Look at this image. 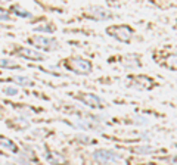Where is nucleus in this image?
Here are the masks:
<instances>
[{
    "label": "nucleus",
    "mask_w": 177,
    "mask_h": 165,
    "mask_svg": "<svg viewBox=\"0 0 177 165\" xmlns=\"http://www.w3.org/2000/svg\"><path fill=\"white\" fill-rule=\"evenodd\" d=\"M108 32H109V34H112L115 38H118V40H121V41H128V40L131 38V35H133L131 28H130V27H127V25H117V27H111V28H108Z\"/></svg>",
    "instance_id": "nucleus-1"
},
{
    "label": "nucleus",
    "mask_w": 177,
    "mask_h": 165,
    "mask_svg": "<svg viewBox=\"0 0 177 165\" xmlns=\"http://www.w3.org/2000/svg\"><path fill=\"white\" fill-rule=\"evenodd\" d=\"M68 68L78 72V74H90L92 63L89 61H84V59H73L68 62Z\"/></svg>",
    "instance_id": "nucleus-2"
},
{
    "label": "nucleus",
    "mask_w": 177,
    "mask_h": 165,
    "mask_svg": "<svg viewBox=\"0 0 177 165\" xmlns=\"http://www.w3.org/2000/svg\"><path fill=\"white\" fill-rule=\"evenodd\" d=\"M93 158L99 162H115L120 159V155L112 152V150H108V149H99L93 153Z\"/></svg>",
    "instance_id": "nucleus-3"
},
{
    "label": "nucleus",
    "mask_w": 177,
    "mask_h": 165,
    "mask_svg": "<svg viewBox=\"0 0 177 165\" xmlns=\"http://www.w3.org/2000/svg\"><path fill=\"white\" fill-rule=\"evenodd\" d=\"M80 100H83L90 108H96V109H102L103 108V100L100 97L94 96V94H80Z\"/></svg>",
    "instance_id": "nucleus-4"
},
{
    "label": "nucleus",
    "mask_w": 177,
    "mask_h": 165,
    "mask_svg": "<svg viewBox=\"0 0 177 165\" xmlns=\"http://www.w3.org/2000/svg\"><path fill=\"white\" fill-rule=\"evenodd\" d=\"M89 16L103 21V19H108V18H111V13H109L108 11L102 9V8H90V9H89Z\"/></svg>",
    "instance_id": "nucleus-5"
},
{
    "label": "nucleus",
    "mask_w": 177,
    "mask_h": 165,
    "mask_svg": "<svg viewBox=\"0 0 177 165\" xmlns=\"http://www.w3.org/2000/svg\"><path fill=\"white\" fill-rule=\"evenodd\" d=\"M34 43L39 44V46H43L47 50H52L53 47H58V43L55 40H52V38H35Z\"/></svg>",
    "instance_id": "nucleus-6"
},
{
    "label": "nucleus",
    "mask_w": 177,
    "mask_h": 165,
    "mask_svg": "<svg viewBox=\"0 0 177 165\" xmlns=\"http://www.w3.org/2000/svg\"><path fill=\"white\" fill-rule=\"evenodd\" d=\"M19 55L21 56H25V58H30V59H34V61H42L43 59V55L37 53L35 50H30V49H21L19 50Z\"/></svg>",
    "instance_id": "nucleus-7"
},
{
    "label": "nucleus",
    "mask_w": 177,
    "mask_h": 165,
    "mask_svg": "<svg viewBox=\"0 0 177 165\" xmlns=\"http://www.w3.org/2000/svg\"><path fill=\"white\" fill-rule=\"evenodd\" d=\"M167 66L171 68V69H174V71H177V55H171V56L168 58Z\"/></svg>",
    "instance_id": "nucleus-8"
},
{
    "label": "nucleus",
    "mask_w": 177,
    "mask_h": 165,
    "mask_svg": "<svg viewBox=\"0 0 177 165\" xmlns=\"http://www.w3.org/2000/svg\"><path fill=\"white\" fill-rule=\"evenodd\" d=\"M0 66H6V68H18V63L11 62L8 59H0Z\"/></svg>",
    "instance_id": "nucleus-9"
},
{
    "label": "nucleus",
    "mask_w": 177,
    "mask_h": 165,
    "mask_svg": "<svg viewBox=\"0 0 177 165\" xmlns=\"http://www.w3.org/2000/svg\"><path fill=\"white\" fill-rule=\"evenodd\" d=\"M15 11H16V15H19V16H24V18H31V13L30 12H27V11H22V9H19V8H13Z\"/></svg>",
    "instance_id": "nucleus-10"
},
{
    "label": "nucleus",
    "mask_w": 177,
    "mask_h": 165,
    "mask_svg": "<svg viewBox=\"0 0 177 165\" xmlns=\"http://www.w3.org/2000/svg\"><path fill=\"white\" fill-rule=\"evenodd\" d=\"M15 81L22 82V86H30V84H31V81H30L28 78H25V77H16V78H15Z\"/></svg>",
    "instance_id": "nucleus-11"
},
{
    "label": "nucleus",
    "mask_w": 177,
    "mask_h": 165,
    "mask_svg": "<svg viewBox=\"0 0 177 165\" xmlns=\"http://www.w3.org/2000/svg\"><path fill=\"white\" fill-rule=\"evenodd\" d=\"M134 150H136L137 153H146V152H151L152 147H151V146H143V147H136Z\"/></svg>",
    "instance_id": "nucleus-12"
},
{
    "label": "nucleus",
    "mask_w": 177,
    "mask_h": 165,
    "mask_svg": "<svg viewBox=\"0 0 177 165\" xmlns=\"http://www.w3.org/2000/svg\"><path fill=\"white\" fill-rule=\"evenodd\" d=\"M5 93H8V94H16L18 90L16 89H12V87H6L5 89Z\"/></svg>",
    "instance_id": "nucleus-13"
},
{
    "label": "nucleus",
    "mask_w": 177,
    "mask_h": 165,
    "mask_svg": "<svg viewBox=\"0 0 177 165\" xmlns=\"http://www.w3.org/2000/svg\"><path fill=\"white\" fill-rule=\"evenodd\" d=\"M35 30H37V31H53V27H39Z\"/></svg>",
    "instance_id": "nucleus-14"
},
{
    "label": "nucleus",
    "mask_w": 177,
    "mask_h": 165,
    "mask_svg": "<svg viewBox=\"0 0 177 165\" xmlns=\"http://www.w3.org/2000/svg\"><path fill=\"white\" fill-rule=\"evenodd\" d=\"M0 18H2V19H8V15L3 11H0Z\"/></svg>",
    "instance_id": "nucleus-15"
}]
</instances>
